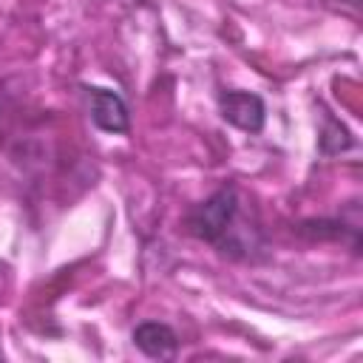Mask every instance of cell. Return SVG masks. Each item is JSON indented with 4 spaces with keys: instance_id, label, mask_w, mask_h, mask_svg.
<instances>
[{
    "instance_id": "obj_1",
    "label": "cell",
    "mask_w": 363,
    "mask_h": 363,
    "mask_svg": "<svg viewBox=\"0 0 363 363\" xmlns=\"http://www.w3.org/2000/svg\"><path fill=\"white\" fill-rule=\"evenodd\" d=\"M184 233L216 247L227 258H252L261 250V230L241 218V193L233 182L213 190L184 216Z\"/></svg>"
},
{
    "instance_id": "obj_2",
    "label": "cell",
    "mask_w": 363,
    "mask_h": 363,
    "mask_svg": "<svg viewBox=\"0 0 363 363\" xmlns=\"http://www.w3.org/2000/svg\"><path fill=\"white\" fill-rule=\"evenodd\" d=\"M218 113L227 125L244 130V133H261L267 122V105L252 91H221L218 94Z\"/></svg>"
},
{
    "instance_id": "obj_3",
    "label": "cell",
    "mask_w": 363,
    "mask_h": 363,
    "mask_svg": "<svg viewBox=\"0 0 363 363\" xmlns=\"http://www.w3.org/2000/svg\"><path fill=\"white\" fill-rule=\"evenodd\" d=\"M85 99H88V116L91 122L105 130V133H128L130 130V113L125 99L102 85H85Z\"/></svg>"
},
{
    "instance_id": "obj_4",
    "label": "cell",
    "mask_w": 363,
    "mask_h": 363,
    "mask_svg": "<svg viewBox=\"0 0 363 363\" xmlns=\"http://www.w3.org/2000/svg\"><path fill=\"white\" fill-rule=\"evenodd\" d=\"M130 340H133V346H136L142 354H147V357H153V360H173L176 352H179V337H176V332H173L167 323H159V320H145V323H139V326L133 329Z\"/></svg>"
}]
</instances>
